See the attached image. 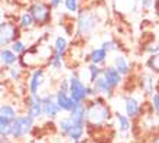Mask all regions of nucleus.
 Returning <instances> with one entry per match:
<instances>
[{"label":"nucleus","mask_w":159,"mask_h":143,"mask_svg":"<svg viewBox=\"0 0 159 143\" xmlns=\"http://www.w3.org/2000/svg\"><path fill=\"white\" fill-rule=\"evenodd\" d=\"M10 48H12L13 52H15V54H17L19 56H20V55H23L26 51L29 49V48H28V45L25 43V41H22V39H17V41H15V42L10 45Z\"/></svg>","instance_id":"30"},{"label":"nucleus","mask_w":159,"mask_h":143,"mask_svg":"<svg viewBox=\"0 0 159 143\" xmlns=\"http://www.w3.org/2000/svg\"><path fill=\"white\" fill-rule=\"evenodd\" d=\"M145 67H146V69L153 72L155 75H159V52L148 56V59L145 61Z\"/></svg>","instance_id":"27"},{"label":"nucleus","mask_w":159,"mask_h":143,"mask_svg":"<svg viewBox=\"0 0 159 143\" xmlns=\"http://www.w3.org/2000/svg\"><path fill=\"white\" fill-rule=\"evenodd\" d=\"M54 93H55V101L58 103V105L61 107V110L65 111V113H70V111L77 105V103L72 100L71 96H70V91L57 88Z\"/></svg>","instance_id":"12"},{"label":"nucleus","mask_w":159,"mask_h":143,"mask_svg":"<svg viewBox=\"0 0 159 143\" xmlns=\"http://www.w3.org/2000/svg\"><path fill=\"white\" fill-rule=\"evenodd\" d=\"M85 124H74L71 127V130L68 132V140L71 143H83L84 135H85Z\"/></svg>","instance_id":"23"},{"label":"nucleus","mask_w":159,"mask_h":143,"mask_svg":"<svg viewBox=\"0 0 159 143\" xmlns=\"http://www.w3.org/2000/svg\"><path fill=\"white\" fill-rule=\"evenodd\" d=\"M26 10H29L32 13L38 28H45L52 22V10H54V7L46 0H32L26 6Z\"/></svg>","instance_id":"3"},{"label":"nucleus","mask_w":159,"mask_h":143,"mask_svg":"<svg viewBox=\"0 0 159 143\" xmlns=\"http://www.w3.org/2000/svg\"><path fill=\"white\" fill-rule=\"evenodd\" d=\"M23 69H25V68L22 67L20 64H16V65H13V67L6 69V77H7L10 81L17 83V81H20L22 77H23Z\"/></svg>","instance_id":"26"},{"label":"nucleus","mask_w":159,"mask_h":143,"mask_svg":"<svg viewBox=\"0 0 159 143\" xmlns=\"http://www.w3.org/2000/svg\"><path fill=\"white\" fill-rule=\"evenodd\" d=\"M114 120H116V127H117V130L120 132L121 135L129 133L130 129H132V120L126 114H121L120 111H116L114 113Z\"/></svg>","instance_id":"22"},{"label":"nucleus","mask_w":159,"mask_h":143,"mask_svg":"<svg viewBox=\"0 0 159 143\" xmlns=\"http://www.w3.org/2000/svg\"><path fill=\"white\" fill-rule=\"evenodd\" d=\"M139 2V6H140V9L142 10H149V9L153 7V4H155V0H138Z\"/></svg>","instance_id":"34"},{"label":"nucleus","mask_w":159,"mask_h":143,"mask_svg":"<svg viewBox=\"0 0 159 143\" xmlns=\"http://www.w3.org/2000/svg\"><path fill=\"white\" fill-rule=\"evenodd\" d=\"M46 67L54 72H61L64 69V67H65V58L62 55H58L54 52L52 56L49 58V61H48V64H46Z\"/></svg>","instance_id":"25"},{"label":"nucleus","mask_w":159,"mask_h":143,"mask_svg":"<svg viewBox=\"0 0 159 143\" xmlns=\"http://www.w3.org/2000/svg\"><path fill=\"white\" fill-rule=\"evenodd\" d=\"M110 2H113V3H114V2H116V0H110Z\"/></svg>","instance_id":"40"},{"label":"nucleus","mask_w":159,"mask_h":143,"mask_svg":"<svg viewBox=\"0 0 159 143\" xmlns=\"http://www.w3.org/2000/svg\"><path fill=\"white\" fill-rule=\"evenodd\" d=\"M42 101H43V117L48 120H55L62 113L61 107L55 101V93H42Z\"/></svg>","instance_id":"8"},{"label":"nucleus","mask_w":159,"mask_h":143,"mask_svg":"<svg viewBox=\"0 0 159 143\" xmlns=\"http://www.w3.org/2000/svg\"><path fill=\"white\" fill-rule=\"evenodd\" d=\"M151 143H159V140H158V139H156V140H152Z\"/></svg>","instance_id":"39"},{"label":"nucleus","mask_w":159,"mask_h":143,"mask_svg":"<svg viewBox=\"0 0 159 143\" xmlns=\"http://www.w3.org/2000/svg\"><path fill=\"white\" fill-rule=\"evenodd\" d=\"M0 143H13L12 140H10V137H2V140H0Z\"/></svg>","instance_id":"36"},{"label":"nucleus","mask_w":159,"mask_h":143,"mask_svg":"<svg viewBox=\"0 0 159 143\" xmlns=\"http://www.w3.org/2000/svg\"><path fill=\"white\" fill-rule=\"evenodd\" d=\"M35 122H36V120H35L32 116H29L28 113L19 114L16 120L12 123V133H10V139L20 140V139H23V137H26L30 132L34 130Z\"/></svg>","instance_id":"5"},{"label":"nucleus","mask_w":159,"mask_h":143,"mask_svg":"<svg viewBox=\"0 0 159 143\" xmlns=\"http://www.w3.org/2000/svg\"><path fill=\"white\" fill-rule=\"evenodd\" d=\"M68 116L74 124H85L87 126V107H85V104H77L68 113Z\"/></svg>","instance_id":"18"},{"label":"nucleus","mask_w":159,"mask_h":143,"mask_svg":"<svg viewBox=\"0 0 159 143\" xmlns=\"http://www.w3.org/2000/svg\"><path fill=\"white\" fill-rule=\"evenodd\" d=\"M101 75H103V67L96 65V64H88L87 67H85V77L81 78V80H83L85 84H93V83Z\"/></svg>","instance_id":"20"},{"label":"nucleus","mask_w":159,"mask_h":143,"mask_svg":"<svg viewBox=\"0 0 159 143\" xmlns=\"http://www.w3.org/2000/svg\"><path fill=\"white\" fill-rule=\"evenodd\" d=\"M16 64H19V55L15 54L10 47L2 48V51H0V65H2V68L7 69V68L13 67Z\"/></svg>","instance_id":"16"},{"label":"nucleus","mask_w":159,"mask_h":143,"mask_svg":"<svg viewBox=\"0 0 159 143\" xmlns=\"http://www.w3.org/2000/svg\"><path fill=\"white\" fill-rule=\"evenodd\" d=\"M156 91H158V93H159V77H158V78H156Z\"/></svg>","instance_id":"37"},{"label":"nucleus","mask_w":159,"mask_h":143,"mask_svg":"<svg viewBox=\"0 0 159 143\" xmlns=\"http://www.w3.org/2000/svg\"><path fill=\"white\" fill-rule=\"evenodd\" d=\"M45 83H46V68L45 67L30 69L28 84H26L28 94H32V96L42 94V88H43Z\"/></svg>","instance_id":"7"},{"label":"nucleus","mask_w":159,"mask_h":143,"mask_svg":"<svg viewBox=\"0 0 159 143\" xmlns=\"http://www.w3.org/2000/svg\"><path fill=\"white\" fill-rule=\"evenodd\" d=\"M22 29L19 28L17 23H13L10 20H2L0 23V47L7 48L10 47L15 41L20 39Z\"/></svg>","instance_id":"6"},{"label":"nucleus","mask_w":159,"mask_h":143,"mask_svg":"<svg viewBox=\"0 0 159 143\" xmlns=\"http://www.w3.org/2000/svg\"><path fill=\"white\" fill-rule=\"evenodd\" d=\"M17 2H22V0H17ZM23 2H26V3L29 4V3H30V2H32V0H23Z\"/></svg>","instance_id":"38"},{"label":"nucleus","mask_w":159,"mask_h":143,"mask_svg":"<svg viewBox=\"0 0 159 143\" xmlns=\"http://www.w3.org/2000/svg\"><path fill=\"white\" fill-rule=\"evenodd\" d=\"M17 25L22 30H32L35 28H38L36 26V22H35L34 16H32V13L29 10H23V12L19 15V19H17Z\"/></svg>","instance_id":"21"},{"label":"nucleus","mask_w":159,"mask_h":143,"mask_svg":"<svg viewBox=\"0 0 159 143\" xmlns=\"http://www.w3.org/2000/svg\"><path fill=\"white\" fill-rule=\"evenodd\" d=\"M68 80H70V96L77 104H85L88 101L87 96V84L81 80L78 71H70L68 74Z\"/></svg>","instance_id":"4"},{"label":"nucleus","mask_w":159,"mask_h":143,"mask_svg":"<svg viewBox=\"0 0 159 143\" xmlns=\"http://www.w3.org/2000/svg\"><path fill=\"white\" fill-rule=\"evenodd\" d=\"M19 116L16 107L9 103H2L0 105V127L4 126H12V123L15 122Z\"/></svg>","instance_id":"11"},{"label":"nucleus","mask_w":159,"mask_h":143,"mask_svg":"<svg viewBox=\"0 0 159 143\" xmlns=\"http://www.w3.org/2000/svg\"><path fill=\"white\" fill-rule=\"evenodd\" d=\"M100 47L103 48V49H106L107 52H117L119 51V43L114 41V39H106V41H103V42L100 43Z\"/></svg>","instance_id":"31"},{"label":"nucleus","mask_w":159,"mask_h":143,"mask_svg":"<svg viewBox=\"0 0 159 143\" xmlns=\"http://www.w3.org/2000/svg\"><path fill=\"white\" fill-rule=\"evenodd\" d=\"M52 47H54L55 54L65 56V55L68 54V51H70V42H68L67 36H64V35H58V36L54 39Z\"/></svg>","instance_id":"24"},{"label":"nucleus","mask_w":159,"mask_h":143,"mask_svg":"<svg viewBox=\"0 0 159 143\" xmlns=\"http://www.w3.org/2000/svg\"><path fill=\"white\" fill-rule=\"evenodd\" d=\"M139 85H140V90L143 91L145 96H151L153 91L156 90V78L153 72H143L142 75L139 77Z\"/></svg>","instance_id":"15"},{"label":"nucleus","mask_w":159,"mask_h":143,"mask_svg":"<svg viewBox=\"0 0 159 143\" xmlns=\"http://www.w3.org/2000/svg\"><path fill=\"white\" fill-rule=\"evenodd\" d=\"M72 126H74V123L71 122L70 116H65V117L58 118V130H59V133H61L62 136H65V137H67L68 132L71 130Z\"/></svg>","instance_id":"28"},{"label":"nucleus","mask_w":159,"mask_h":143,"mask_svg":"<svg viewBox=\"0 0 159 143\" xmlns=\"http://www.w3.org/2000/svg\"><path fill=\"white\" fill-rule=\"evenodd\" d=\"M46 2H48V3L54 7V10H55V9H58L61 4H64V0H46Z\"/></svg>","instance_id":"35"},{"label":"nucleus","mask_w":159,"mask_h":143,"mask_svg":"<svg viewBox=\"0 0 159 143\" xmlns=\"http://www.w3.org/2000/svg\"><path fill=\"white\" fill-rule=\"evenodd\" d=\"M25 109L26 113L32 116L35 120H39V118L43 117V101H42V96H32V94H28L25 98Z\"/></svg>","instance_id":"9"},{"label":"nucleus","mask_w":159,"mask_h":143,"mask_svg":"<svg viewBox=\"0 0 159 143\" xmlns=\"http://www.w3.org/2000/svg\"><path fill=\"white\" fill-rule=\"evenodd\" d=\"M149 104H151L152 111L159 116V93L156 90L149 96Z\"/></svg>","instance_id":"32"},{"label":"nucleus","mask_w":159,"mask_h":143,"mask_svg":"<svg viewBox=\"0 0 159 143\" xmlns=\"http://www.w3.org/2000/svg\"><path fill=\"white\" fill-rule=\"evenodd\" d=\"M85 107H87V127L90 130L103 129L110 118L114 117L111 107L107 104V100L103 96L90 98L85 103Z\"/></svg>","instance_id":"1"},{"label":"nucleus","mask_w":159,"mask_h":143,"mask_svg":"<svg viewBox=\"0 0 159 143\" xmlns=\"http://www.w3.org/2000/svg\"><path fill=\"white\" fill-rule=\"evenodd\" d=\"M64 7L70 15H78V12L81 10L80 0H64Z\"/></svg>","instance_id":"29"},{"label":"nucleus","mask_w":159,"mask_h":143,"mask_svg":"<svg viewBox=\"0 0 159 143\" xmlns=\"http://www.w3.org/2000/svg\"><path fill=\"white\" fill-rule=\"evenodd\" d=\"M143 52L145 54H148L149 56L151 55H155L159 52V41H152V42L146 43L145 45V48H143Z\"/></svg>","instance_id":"33"},{"label":"nucleus","mask_w":159,"mask_h":143,"mask_svg":"<svg viewBox=\"0 0 159 143\" xmlns=\"http://www.w3.org/2000/svg\"><path fill=\"white\" fill-rule=\"evenodd\" d=\"M93 87L96 90L97 96H103V97H106V98H111V97L114 96V91H116V90L106 81V78L103 75L98 77V78L93 83Z\"/></svg>","instance_id":"17"},{"label":"nucleus","mask_w":159,"mask_h":143,"mask_svg":"<svg viewBox=\"0 0 159 143\" xmlns=\"http://www.w3.org/2000/svg\"><path fill=\"white\" fill-rule=\"evenodd\" d=\"M103 77H104L106 81H107L114 90H117L119 87L123 84V78H125V77L116 69L114 65H106V67H103Z\"/></svg>","instance_id":"14"},{"label":"nucleus","mask_w":159,"mask_h":143,"mask_svg":"<svg viewBox=\"0 0 159 143\" xmlns=\"http://www.w3.org/2000/svg\"><path fill=\"white\" fill-rule=\"evenodd\" d=\"M98 23V16L96 12L90 9H81L75 17V36L77 38H85L94 32Z\"/></svg>","instance_id":"2"},{"label":"nucleus","mask_w":159,"mask_h":143,"mask_svg":"<svg viewBox=\"0 0 159 143\" xmlns=\"http://www.w3.org/2000/svg\"><path fill=\"white\" fill-rule=\"evenodd\" d=\"M123 110L130 120H136L142 114V103L134 96H125L123 97Z\"/></svg>","instance_id":"10"},{"label":"nucleus","mask_w":159,"mask_h":143,"mask_svg":"<svg viewBox=\"0 0 159 143\" xmlns=\"http://www.w3.org/2000/svg\"><path fill=\"white\" fill-rule=\"evenodd\" d=\"M109 54L110 52H107V51L103 49L101 47H96L85 55L84 59H85L88 64H96V65H100V67H106Z\"/></svg>","instance_id":"13"},{"label":"nucleus","mask_w":159,"mask_h":143,"mask_svg":"<svg viewBox=\"0 0 159 143\" xmlns=\"http://www.w3.org/2000/svg\"><path fill=\"white\" fill-rule=\"evenodd\" d=\"M111 65H114L116 69H117L123 77H127L130 72H132V65H130V62L127 61V58H126L123 54H119V52L114 55L113 64H111Z\"/></svg>","instance_id":"19"}]
</instances>
